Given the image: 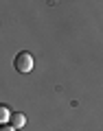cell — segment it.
<instances>
[{
  "label": "cell",
  "instance_id": "cell-1",
  "mask_svg": "<svg viewBox=\"0 0 103 131\" xmlns=\"http://www.w3.org/2000/svg\"><path fill=\"white\" fill-rule=\"evenodd\" d=\"M33 63H35V61H33V55H31V52H26V50L20 52V55L13 59V68L20 72V74L31 72V70H33Z\"/></svg>",
  "mask_w": 103,
  "mask_h": 131
},
{
  "label": "cell",
  "instance_id": "cell-2",
  "mask_svg": "<svg viewBox=\"0 0 103 131\" xmlns=\"http://www.w3.org/2000/svg\"><path fill=\"white\" fill-rule=\"evenodd\" d=\"M11 125H13L15 129H22V127L26 125V116H24L22 112H13V116H11Z\"/></svg>",
  "mask_w": 103,
  "mask_h": 131
},
{
  "label": "cell",
  "instance_id": "cell-3",
  "mask_svg": "<svg viewBox=\"0 0 103 131\" xmlns=\"http://www.w3.org/2000/svg\"><path fill=\"white\" fill-rule=\"evenodd\" d=\"M11 116H13V114L9 112V107H7V105H0V125L11 122Z\"/></svg>",
  "mask_w": 103,
  "mask_h": 131
},
{
  "label": "cell",
  "instance_id": "cell-4",
  "mask_svg": "<svg viewBox=\"0 0 103 131\" xmlns=\"http://www.w3.org/2000/svg\"><path fill=\"white\" fill-rule=\"evenodd\" d=\"M0 131H18V129H15L13 125H2V127H0Z\"/></svg>",
  "mask_w": 103,
  "mask_h": 131
}]
</instances>
